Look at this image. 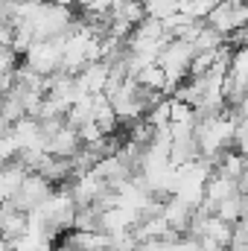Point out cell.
Wrapping results in <instances>:
<instances>
[{
    "instance_id": "1",
    "label": "cell",
    "mask_w": 248,
    "mask_h": 251,
    "mask_svg": "<svg viewBox=\"0 0 248 251\" xmlns=\"http://www.w3.org/2000/svg\"><path fill=\"white\" fill-rule=\"evenodd\" d=\"M198 117V114H196ZM234 131H237V117L234 111H219V114H204L196 120V146H198V158L210 161L216 167V161L234 149Z\"/></svg>"
},
{
    "instance_id": "2",
    "label": "cell",
    "mask_w": 248,
    "mask_h": 251,
    "mask_svg": "<svg viewBox=\"0 0 248 251\" xmlns=\"http://www.w3.org/2000/svg\"><path fill=\"white\" fill-rule=\"evenodd\" d=\"M193 59H196V50H193V44L184 41V38H173V41L161 50L158 67L164 70V76H167V82H170V94H175V88L190 79Z\"/></svg>"
},
{
    "instance_id": "3",
    "label": "cell",
    "mask_w": 248,
    "mask_h": 251,
    "mask_svg": "<svg viewBox=\"0 0 248 251\" xmlns=\"http://www.w3.org/2000/svg\"><path fill=\"white\" fill-rule=\"evenodd\" d=\"M62 53H64V35L62 38H50V41H35L21 56V64H26L38 76L50 79V76H56L62 70Z\"/></svg>"
},
{
    "instance_id": "4",
    "label": "cell",
    "mask_w": 248,
    "mask_h": 251,
    "mask_svg": "<svg viewBox=\"0 0 248 251\" xmlns=\"http://www.w3.org/2000/svg\"><path fill=\"white\" fill-rule=\"evenodd\" d=\"M204 24L228 41L237 29L248 26V0H222V3L204 18Z\"/></svg>"
},
{
    "instance_id": "5",
    "label": "cell",
    "mask_w": 248,
    "mask_h": 251,
    "mask_svg": "<svg viewBox=\"0 0 248 251\" xmlns=\"http://www.w3.org/2000/svg\"><path fill=\"white\" fill-rule=\"evenodd\" d=\"M56 193V187L44 178V176H38V173H29L26 176V181L18 187V193L9 199L18 210H24V213H32V210H38L50 196Z\"/></svg>"
},
{
    "instance_id": "6",
    "label": "cell",
    "mask_w": 248,
    "mask_h": 251,
    "mask_svg": "<svg viewBox=\"0 0 248 251\" xmlns=\"http://www.w3.org/2000/svg\"><path fill=\"white\" fill-rule=\"evenodd\" d=\"M108 79H111V64L91 62V64H85V70L76 76V88L82 94H88V97H99V94H105Z\"/></svg>"
},
{
    "instance_id": "7",
    "label": "cell",
    "mask_w": 248,
    "mask_h": 251,
    "mask_svg": "<svg viewBox=\"0 0 248 251\" xmlns=\"http://www.w3.org/2000/svg\"><path fill=\"white\" fill-rule=\"evenodd\" d=\"M79 149H82V137H79V131L73 126L62 123L56 131L47 134V155H56V158H67L70 161Z\"/></svg>"
},
{
    "instance_id": "8",
    "label": "cell",
    "mask_w": 248,
    "mask_h": 251,
    "mask_svg": "<svg viewBox=\"0 0 248 251\" xmlns=\"http://www.w3.org/2000/svg\"><path fill=\"white\" fill-rule=\"evenodd\" d=\"M234 196H237V181L213 170V176H210V181H207V187H204V204H201L198 210L213 213L222 201H228V199H234Z\"/></svg>"
},
{
    "instance_id": "9",
    "label": "cell",
    "mask_w": 248,
    "mask_h": 251,
    "mask_svg": "<svg viewBox=\"0 0 248 251\" xmlns=\"http://www.w3.org/2000/svg\"><path fill=\"white\" fill-rule=\"evenodd\" d=\"M21 234H26V213L18 210L12 201H3L0 204V237L12 243Z\"/></svg>"
},
{
    "instance_id": "10",
    "label": "cell",
    "mask_w": 248,
    "mask_h": 251,
    "mask_svg": "<svg viewBox=\"0 0 248 251\" xmlns=\"http://www.w3.org/2000/svg\"><path fill=\"white\" fill-rule=\"evenodd\" d=\"M143 120L152 126L155 131H164V128H170V120H173V102H170V100H158V102L149 108V114H146Z\"/></svg>"
},
{
    "instance_id": "11",
    "label": "cell",
    "mask_w": 248,
    "mask_h": 251,
    "mask_svg": "<svg viewBox=\"0 0 248 251\" xmlns=\"http://www.w3.org/2000/svg\"><path fill=\"white\" fill-rule=\"evenodd\" d=\"M18 158V146H15V140L9 137V131L0 137V170L6 167V164H12Z\"/></svg>"
},
{
    "instance_id": "12",
    "label": "cell",
    "mask_w": 248,
    "mask_h": 251,
    "mask_svg": "<svg viewBox=\"0 0 248 251\" xmlns=\"http://www.w3.org/2000/svg\"><path fill=\"white\" fill-rule=\"evenodd\" d=\"M234 149L248 158V120H237V131H234Z\"/></svg>"
},
{
    "instance_id": "13",
    "label": "cell",
    "mask_w": 248,
    "mask_h": 251,
    "mask_svg": "<svg viewBox=\"0 0 248 251\" xmlns=\"http://www.w3.org/2000/svg\"><path fill=\"white\" fill-rule=\"evenodd\" d=\"M15 41V26L9 21H0V50H12Z\"/></svg>"
},
{
    "instance_id": "14",
    "label": "cell",
    "mask_w": 248,
    "mask_h": 251,
    "mask_svg": "<svg viewBox=\"0 0 248 251\" xmlns=\"http://www.w3.org/2000/svg\"><path fill=\"white\" fill-rule=\"evenodd\" d=\"M237 193H240V196H248V170L237 178Z\"/></svg>"
},
{
    "instance_id": "15",
    "label": "cell",
    "mask_w": 248,
    "mask_h": 251,
    "mask_svg": "<svg viewBox=\"0 0 248 251\" xmlns=\"http://www.w3.org/2000/svg\"><path fill=\"white\" fill-rule=\"evenodd\" d=\"M0 21H9V3L0 0Z\"/></svg>"
},
{
    "instance_id": "16",
    "label": "cell",
    "mask_w": 248,
    "mask_h": 251,
    "mask_svg": "<svg viewBox=\"0 0 248 251\" xmlns=\"http://www.w3.org/2000/svg\"><path fill=\"white\" fill-rule=\"evenodd\" d=\"M0 251H9V240H3V237H0Z\"/></svg>"
},
{
    "instance_id": "17",
    "label": "cell",
    "mask_w": 248,
    "mask_h": 251,
    "mask_svg": "<svg viewBox=\"0 0 248 251\" xmlns=\"http://www.w3.org/2000/svg\"><path fill=\"white\" fill-rule=\"evenodd\" d=\"M35 3H47V0H35Z\"/></svg>"
}]
</instances>
